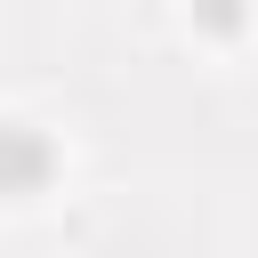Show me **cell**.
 Instances as JSON below:
<instances>
[{
    "mask_svg": "<svg viewBox=\"0 0 258 258\" xmlns=\"http://www.w3.org/2000/svg\"><path fill=\"white\" fill-rule=\"evenodd\" d=\"M0 177H8V185L40 177V145H32V137H0Z\"/></svg>",
    "mask_w": 258,
    "mask_h": 258,
    "instance_id": "obj_1",
    "label": "cell"
}]
</instances>
